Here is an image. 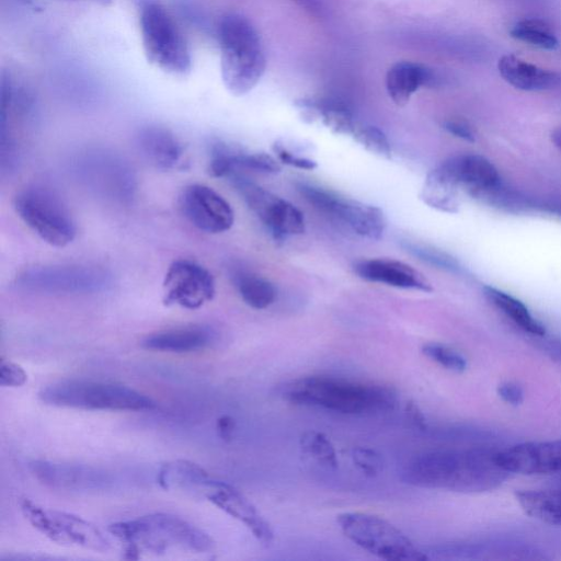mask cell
<instances>
[{
  "label": "cell",
  "mask_w": 561,
  "mask_h": 561,
  "mask_svg": "<svg viewBox=\"0 0 561 561\" xmlns=\"http://www.w3.org/2000/svg\"><path fill=\"white\" fill-rule=\"evenodd\" d=\"M296 188L308 203L343 221L360 237L370 240L382 237L386 220L378 207L342 197L312 183L299 182Z\"/></svg>",
  "instance_id": "12"
},
{
  "label": "cell",
  "mask_w": 561,
  "mask_h": 561,
  "mask_svg": "<svg viewBox=\"0 0 561 561\" xmlns=\"http://www.w3.org/2000/svg\"><path fill=\"white\" fill-rule=\"evenodd\" d=\"M20 510L33 528L56 543L98 552L111 548L107 537L94 524L78 515L43 507L30 499L20 502Z\"/></svg>",
  "instance_id": "11"
},
{
  "label": "cell",
  "mask_w": 561,
  "mask_h": 561,
  "mask_svg": "<svg viewBox=\"0 0 561 561\" xmlns=\"http://www.w3.org/2000/svg\"><path fill=\"white\" fill-rule=\"evenodd\" d=\"M69 1H84V2H92V3L101 4V5H107L113 0H69Z\"/></svg>",
  "instance_id": "44"
},
{
  "label": "cell",
  "mask_w": 561,
  "mask_h": 561,
  "mask_svg": "<svg viewBox=\"0 0 561 561\" xmlns=\"http://www.w3.org/2000/svg\"><path fill=\"white\" fill-rule=\"evenodd\" d=\"M497 394L504 402L514 407L519 405L524 401L522 387L512 381L501 383L497 387Z\"/></svg>",
  "instance_id": "38"
},
{
  "label": "cell",
  "mask_w": 561,
  "mask_h": 561,
  "mask_svg": "<svg viewBox=\"0 0 561 561\" xmlns=\"http://www.w3.org/2000/svg\"><path fill=\"white\" fill-rule=\"evenodd\" d=\"M14 1L23 7L33 8L35 5V0H14Z\"/></svg>",
  "instance_id": "45"
},
{
  "label": "cell",
  "mask_w": 561,
  "mask_h": 561,
  "mask_svg": "<svg viewBox=\"0 0 561 561\" xmlns=\"http://www.w3.org/2000/svg\"><path fill=\"white\" fill-rule=\"evenodd\" d=\"M515 496L528 516L549 525L561 526V489L522 490Z\"/></svg>",
  "instance_id": "28"
},
{
  "label": "cell",
  "mask_w": 561,
  "mask_h": 561,
  "mask_svg": "<svg viewBox=\"0 0 561 561\" xmlns=\"http://www.w3.org/2000/svg\"><path fill=\"white\" fill-rule=\"evenodd\" d=\"M407 412L410 416V419L414 422L415 425H417L421 428L425 427V419L421 411L417 409V407L414 403H409L407 405Z\"/></svg>",
  "instance_id": "42"
},
{
  "label": "cell",
  "mask_w": 561,
  "mask_h": 561,
  "mask_svg": "<svg viewBox=\"0 0 561 561\" xmlns=\"http://www.w3.org/2000/svg\"><path fill=\"white\" fill-rule=\"evenodd\" d=\"M208 173L213 178H225L240 170L261 173H276L280 170L277 161L264 152H249L241 147L220 139L208 145Z\"/></svg>",
  "instance_id": "19"
},
{
  "label": "cell",
  "mask_w": 561,
  "mask_h": 561,
  "mask_svg": "<svg viewBox=\"0 0 561 561\" xmlns=\"http://www.w3.org/2000/svg\"><path fill=\"white\" fill-rule=\"evenodd\" d=\"M551 140L554 146L561 151V127L553 130L551 134Z\"/></svg>",
  "instance_id": "43"
},
{
  "label": "cell",
  "mask_w": 561,
  "mask_h": 561,
  "mask_svg": "<svg viewBox=\"0 0 561 561\" xmlns=\"http://www.w3.org/2000/svg\"><path fill=\"white\" fill-rule=\"evenodd\" d=\"M140 36L147 60L173 76L192 70L188 44L176 21L159 0H136Z\"/></svg>",
  "instance_id": "6"
},
{
  "label": "cell",
  "mask_w": 561,
  "mask_h": 561,
  "mask_svg": "<svg viewBox=\"0 0 561 561\" xmlns=\"http://www.w3.org/2000/svg\"><path fill=\"white\" fill-rule=\"evenodd\" d=\"M510 34L518 41L541 49L554 50L559 47V42L551 28L539 20L519 21L511 28Z\"/></svg>",
  "instance_id": "31"
},
{
  "label": "cell",
  "mask_w": 561,
  "mask_h": 561,
  "mask_svg": "<svg viewBox=\"0 0 561 561\" xmlns=\"http://www.w3.org/2000/svg\"><path fill=\"white\" fill-rule=\"evenodd\" d=\"M163 304L196 310L215 296V280L207 268L191 260H176L162 283Z\"/></svg>",
  "instance_id": "14"
},
{
  "label": "cell",
  "mask_w": 561,
  "mask_h": 561,
  "mask_svg": "<svg viewBox=\"0 0 561 561\" xmlns=\"http://www.w3.org/2000/svg\"><path fill=\"white\" fill-rule=\"evenodd\" d=\"M27 381V374L24 368L10 359L0 362V385L2 387H22Z\"/></svg>",
  "instance_id": "37"
},
{
  "label": "cell",
  "mask_w": 561,
  "mask_h": 561,
  "mask_svg": "<svg viewBox=\"0 0 561 561\" xmlns=\"http://www.w3.org/2000/svg\"><path fill=\"white\" fill-rule=\"evenodd\" d=\"M203 496L222 512L242 523L261 543L268 546L273 542L274 533L271 525L250 500L233 485L209 479L203 491Z\"/></svg>",
  "instance_id": "18"
},
{
  "label": "cell",
  "mask_w": 561,
  "mask_h": 561,
  "mask_svg": "<svg viewBox=\"0 0 561 561\" xmlns=\"http://www.w3.org/2000/svg\"><path fill=\"white\" fill-rule=\"evenodd\" d=\"M501 77L512 87L522 91H543L558 87L561 76L520 59L504 55L497 62Z\"/></svg>",
  "instance_id": "25"
},
{
  "label": "cell",
  "mask_w": 561,
  "mask_h": 561,
  "mask_svg": "<svg viewBox=\"0 0 561 561\" xmlns=\"http://www.w3.org/2000/svg\"><path fill=\"white\" fill-rule=\"evenodd\" d=\"M20 219L44 242L62 248L73 241L77 226L62 201L50 190L33 185L20 191L13 199Z\"/></svg>",
  "instance_id": "8"
},
{
  "label": "cell",
  "mask_w": 561,
  "mask_h": 561,
  "mask_svg": "<svg viewBox=\"0 0 561 561\" xmlns=\"http://www.w3.org/2000/svg\"><path fill=\"white\" fill-rule=\"evenodd\" d=\"M352 136L371 153L383 158H390V142L387 136L378 127L357 124Z\"/></svg>",
  "instance_id": "34"
},
{
  "label": "cell",
  "mask_w": 561,
  "mask_h": 561,
  "mask_svg": "<svg viewBox=\"0 0 561 561\" xmlns=\"http://www.w3.org/2000/svg\"><path fill=\"white\" fill-rule=\"evenodd\" d=\"M73 172L95 194L121 203L133 198L136 178L128 162L114 151L87 149L76 156Z\"/></svg>",
  "instance_id": "9"
},
{
  "label": "cell",
  "mask_w": 561,
  "mask_h": 561,
  "mask_svg": "<svg viewBox=\"0 0 561 561\" xmlns=\"http://www.w3.org/2000/svg\"><path fill=\"white\" fill-rule=\"evenodd\" d=\"M135 145L150 165L163 171L174 169L184 153L178 137L169 128L160 125L140 127L135 135Z\"/></svg>",
  "instance_id": "21"
},
{
  "label": "cell",
  "mask_w": 561,
  "mask_h": 561,
  "mask_svg": "<svg viewBox=\"0 0 561 561\" xmlns=\"http://www.w3.org/2000/svg\"><path fill=\"white\" fill-rule=\"evenodd\" d=\"M403 248L421 261L433 266L451 272L459 270V265L454 257L432 247L407 241Z\"/></svg>",
  "instance_id": "35"
},
{
  "label": "cell",
  "mask_w": 561,
  "mask_h": 561,
  "mask_svg": "<svg viewBox=\"0 0 561 561\" xmlns=\"http://www.w3.org/2000/svg\"><path fill=\"white\" fill-rule=\"evenodd\" d=\"M443 126L449 134L462 140L472 142L476 139L473 129L463 121L449 119L444 122Z\"/></svg>",
  "instance_id": "39"
},
{
  "label": "cell",
  "mask_w": 561,
  "mask_h": 561,
  "mask_svg": "<svg viewBox=\"0 0 561 561\" xmlns=\"http://www.w3.org/2000/svg\"><path fill=\"white\" fill-rule=\"evenodd\" d=\"M495 453L481 448L439 449L419 454L402 468L401 480L422 489L474 493L493 490L507 476Z\"/></svg>",
  "instance_id": "1"
},
{
  "label": "cell",
  "mask_w": 561,
  "mask_h": 561,
  "mask_svg": "<svg viewBox=\"0 0 561 561\" xmlns=\"http://www.w3.org/2000/svg\"><path fill=\"white\" fill-rule=\"evenodd\" d=\"M442 165L454 178L461 190L472 195H482L500 185L495 167L483 156L467 153L453 157Z\"/></svg>",
  "instance_id": "23"
},
{
  "label": "cell",
  "mask_w": 561,
  "mask_h": 561,
  "mask_svg": "<svg viewBox=\"0 0 561 561\" xmlns=\"http://www.w3.org/2000/svg\"><path fill=\"white\" fill-rule=\"evenodd\" d=\"M42 402L53 407L92 411H151L157 402L128 386L90 379H66L44 387Z\"/></svg>",
  "instance_id": "5"
},
{
  "label": "cell",
  "mask_w": 561,
  "mask_h": 561,
  "mask_svg": "<svg viewBox=\"0 0 561 561\" xmlns=\"http://www.w3.org/2000/svg\"><path fill=\"white\" fill-rule=\"evenodd\" d=\"M494 458L507 473H561V439L517 444L496 451Z\"/></svg>",
  "instance_id": "17"
},
{
  "label": "cell",
  "mask_w": 561,
  "mask_h": 561,
  "mask_svg": "<svg viewBox=\"0 0 561 561\" xmlns=\"http://www.w3.org/2000/svg\"><path fill=\"white\" fill-rule=\"evenodd\" d=\"M216 430L218 436L225 440L230 442L236 431V421L232 416L224 414L218 417L216 422Z\"/></svg>",
  "instance_id": "41"
},
{
  "label": "cell",
  "mask_w": 561,
  "mask_h": 561,
  "mask_svg": "<svg viewBox=\"0 0 561 561\" xmlns=\"http://www.w3.org/2000/svg\"><path fill=\"white\" fill-rule=\"evenodd\" d=\"M219 334L208 324H188L158 331L141 341V347L168 353H190L210 347Z\"/></svg>",
  "instance_id": "20"
},
{
  "label": "cell",
  "mask_w": 561,
  "mask_h": 561,
  "mask_svg": "<svg viewBox=\"0 0 561 561\" xmlns=\"http://www.w3.org/2000/svg\"><path fill=\"white\" fill-rule=\"evenodd\" d=\"M285 400L343 414L391 411L398 402L397 392L387 386L355 382L331 376H309L286 383Z\"/></svg>",
  "instance_id": "2"
},
{
  "label": "cell",
  "mask_w": 561,
  "mask_h": 561,
  "mask_svg": "<svg viewBox=\"0 0 561 561\" xmlns=\"http://www.w3.org/2000/svg\"><path fill=\"white\" fill-rule=\"evenodd\" d=\"M342 534L363 550L387 561H424L423 549L388 520L367 513L345 512L336 517Z\"/></svg>",
  "instance_id": "7"
},
{
  "label": "cell",
  "mask_w": 561,
  "mask_h": 561,
  "mask_svg": "<svg viewBox=\"0 0 561 561\" xmlns=\"http://www.w3.org/2000/svg\"><path fill=\"white\" fill-rule=\"evenodd\" d=\"M217 38L224 85L236 96L249 93L266 69L264 48L255 26L240 13H226L217 25Z\"/></svg>",
  "instance_id": "4"
},
{
  "label": "cell",
  "mask_w": 561,
  "mask_h": 561,
  "mask_svg": "<svg viewBox=\"0 0 561 561\" xmlns=\"http://www.w3.org/2000/svg\"><path fill=\"white\" fill-rule=\"evenodd\" d=\"M232 279L241 299L249 307L261 310L275 301V287L267 279L243 271L234 272Z\"/></svg>",
  "instance_id": "30"
},
{
  "label": "cell",
  "mask_w": 561,
  "mask_h": 561,
  "mask_svg": "<svg viewBox=\"0 0 561 561\" xmlns=\"http://www.w3.org/2000/svg\"><path fill=\"white\" fill-rule=\"evenodd\" d=\"M179 207L195 228L207 233L225 232L233 225L234 215L230 204L203 184L185 186L179 195Z\"/></svg>",
  "instance_id": "15"
},
{
  "label": "cell",
  "mask_w": 561,
  "mask_h": 561,
  "mask_svg": "<svg viewBox=\"0 0 561 561\" xmlns=\"http://www.w3.org/2000/svg\"><path fill=\"white\" fill-rule=\"evenodd\" d=\"M20 289L45 294H94L113 286L112 275L90 265H38L21 272L15 278Z\"/></svg>",
  "instance_id": "10"
},
{
  "label": "cell",
  "mask_w": 561,
  "mask_h": 561,
  "mask_svg": "<svg viewBox=\"0 0 561 561\" xmlns=\"http://www.w3.org/2000/svg\"><path fill=\"white\" fill-rule=\"evenodd\" d=\"M460 186L440 164L432 170L423 184L421 198L440 211L457 213L460 207Z\"/></svg>",
  "instance_id": "27"
},
{
  "label": "cell",
  "mask_w": 561,
  "mask_h": 561,
  "mask_svg": "<svg viewBox=\"0 0 561 561\" xmlns=\"http://www.w3.org/2000/svg\"><path fill=\"white\" fill-rule=\"evenodd\" d=\"M302 451L327 468L337 467V455L334 445L323 433L317 431L305 432L299 439Z\"/></svg>",
  "instance_id": "32"
},
{
  "label": "cell",
  "mask_w": 561,
  "mask_h": 561,
  "mask_svg": "<svg viewBox=\"0 0 561 561\" xmlns=\"http://www.w3.org/2000/svg\"><path fill=\"white\" fill-rule=\"evenodd\" d=\"M107 530L124 543L127 559H138L142 553L161 554L171 549L205 553L215 547L213 538L203 529L169 513L116 522Z\"/></svg>",
  "instance_id": "3"
},
{
  "label": "cell",
  "mask_w": 561,
  "mask_h": 561,
  "mask_svg": "<svg viewBox=\"0 0 561 561\" xmlns=\"http://www.w3.org/2000/svg\"><path fill=\"white\" fill-rule=\"evenodd\" d=\"M439 80L430 67L414 61H399L392 65L385 79L386 90L397 106H404L422 87H433Z\"/></svg>",
  "instance_id": "24"
},
{
  "label": "cell",
  "mask_w": 561,
  "mask_h": 561,
  "mask_svg": "<svg viewBox=\"0 0 561 561\" xmlns=\"http://www.w3.org/2000/svg\"><path fill=\"white\" fill-rule=\"evenodd\" d=\"M422 353L450 371L462 373L467 368L466 358L448 345L430 342L422 346Z\"/></svg>",
  "instance_id": "33"
},
{
  "label": "cell",
  "mask_w": 561,
  "mask_h": 561,
  "mask_svg": "<svg viewBox=\"0 0 561 561\" xmlns=\"http://www.w3.org/2000/svg\"><path fill=\"white\" fill-rule=\"evenodd\" d=\"M209 479L203 467L185 459L163 463L157 476V481L163 490H180L202 495Z\"/></svg>",
  "instance_id": "26"
},
{
  "label": "cell",
  "mask_w": 561,
  "mask_h": 561,
  "mask_svg": "<svg viewBox=\"0 0 561 561\" xmlns=\"http://www.w3.org/2000/svg\"><path fill=\"white\" fill-rule=\"evenodd\" d=\"M483 295L525 332L537 336L545 335V325L517 298L493 286H484Z\"/></svg>",
  "instance_id": "29"
},
{
  "label": "cell",
  "mask_w": 561,
  "mask_h": 561,
  "mask_svg": "<svg viewBox=\"0 0 561 561\" xmlns=\"http://www.w3.org/2000/svg\"><path fill=\"white\" fill-rule=\"evenodd\" d=\"M355 273L369 282L389 286L432 291V286L425 276L411 265L389 259L362 260L354 264Z\"/></svg>",
  "instance_id": "22"
},
{
  "label": "cell",
  "mask_w": 561,
  "mask_h": 561,
  "mask_svg": "<svg viewBox=\"0 0 561 561\" xmlns=\"http://www.w3.org/2000/svg\"><path fill=\"white\" fill-rule=\"evenodd\" d=\"M229 178L248 207L275 238L282 239L288 236L301 234L305 231L304 214L295 205L272 194L239 173Z\"/></svg>",
  "instance_id": "13"
},
{
  "label": "cell",
  "mask_w": 561,
  "mask_h": 561,
  "mask_svg": "<svg viewBox=\"0 0 561 561\" xmlns=\"http://www.w3.org/2000/svg\"><path fill=\"white\" fill-rule=\"evenodd\" d=\"M352 460L355 467L367 477H376L383 470L382 456L369 447H355L352 450Z\"/></svg>",
  "instance_id": "36"
},
{
  "label": "cell",
  "mask_w": 561,
  "mask_h": 561,
  "mask_svg": "<svg viewBox=\"0 0 561 561\" xmlns=\"http://www.w3.org/2000/svg\"><path fill=\"white\" fill-rule=\"evenodd\" d=\"M28 468L37 481L55 490L99 491L112 483L108 472L87 465L38 459L31 461Z\"/></svg>",
  "instance_id": "16"
},
{
  "label": "cell",
  "mask_w": 561,
  "mask_h": 561,
  "mask_svg": "<svg viewBox=\"0 0 561 561\" xmlns=\"http://www.w3.org/2000/svg\"><path fill=\"white\" fill-rule=\"evenodd\" d=\"M278 158L282 162L305 170H312L317 167V163L310 159L295 156L293 152L277 146L275 147Z\"/></svg>",
  "instance_id": "40"
}]
</instances>
